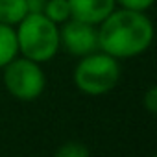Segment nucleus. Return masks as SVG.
Returning <instances> with one entry per match:
<instances>
[{"label":"nucleus","instance_id":"12","mask_svg":"<svg viewBox=\"0 0 157 157\" xmlns=\"http://www.w3.org/2000/svg\"><path fill=\"white\" fill-rule=\"evenodd\" d=\"M142 105H144V109L150 115H155L157 113V87H153V85L148 87V91L142 96Z\"/></svg>","mask_w":157,"mask_h":157},{"label":"nucleus","instance_id":"9","mask_svg":"<svg viewBox=\"0 0 157 157\" xmlns=\"http://www.w3.org/2000/svg\"><path fill=\"white\" fill-rule=\"evenodd\" d=\"M43 15L48 17L56 24H63L72 17L68 0H46V4L43 8Z\"/></svg>","mask_w":157,"mask_h":157},{"label":"nucleus","instance_id":"2","mask_svg":"<svg viewBox=\"0 0 157 157\" xmlns=\"http://www.w3.org/2000/svg\"><path fill=\"white\" fill-rule=\"evenodd\" d=\"M19 56L37 63L52 61L59 48V24L52 22L43 13H26L15 26Z\"/></svg>","mask_w":157,"mask_h":157},{"label":"nucleus","instance_id":"3","mask_svg":"<svg viewBox=\"0 0 157 157\" xmlns=\"http://www.w3.org/2000/svg\"><path fill=\"white\" fill-rule=\"evenodd\" d=\"M122 76L120 61L102 50L78 57L72 80L76 89L87 96H102L111 93Z\"/></svg>","mask_w":157,"mask_h":157},{"label":"nucleus","instance_id":"1","mask_svg":"<svg viewBox=\"0 0 157 157\" xmlns=\"http://www.w3.org/2000/svg\"><path fill=\"white\" fill-rule=\"evenodd\" d=\"M98 50L122 59L142 56L153 43V22L146 11L115 8L98 26Z\"/></svg>","mask_w":157,"mask_h":157},{"label":"nucleus","instance_id":"8","mask_svg":"<svg viewBox=\"0 0 157 157\" xmlns=\"http://www.w3.org/2000/svg\"><path fill=\"white\" fill-rule=\"evenodd\" d=\"M28 13L26 0H0V22L17 26Z\"/></svg>","mask_w":157,"mask_h":157},{"label":"nucleus","instance_id":"13","mask_svg":"<svg viewBox=\"0 0 157 157\" xmlns=\"http://www.w3.org/2000/svg\"><path fill=\"white\" fill-rule=\"evenodd\" d=\"M44 4H46V0H26L28 13H43Z\"/></svg>","mask_w":157,"mask_h":157},{"label":"nucleus","instance_id":"10","mask_svg":"<svg viewBox=\"0 0 157 157\" xmlns=\"http://www.w3.org/2000/svg\"><path fill=\"white\" fill-rule=\"evenodd\" d=\"M57 157H89V148L83 142L78 140H67L56 150Z\"/></svg>","mask_w":157,"mask_h":157},{"label":"nucleus","instance_id":"11","mask_svg":"<svg viewBox=\"0 0 157 157\" xmlns=\"http://www.w3.org/2000/svg\"><path fill=\"white\" fill-rule=\"evenodd\" d=\"M117 6L126 8V10H135V11H148L155 0H115Z\"/></svg>","mask_w":157,"mask_h":157},{"label":"nucleus","instance_id":"5","mask_svg":"<svg viewBox=\"0 0 157 157\" xmlns=\"http://www.w3.org/2000/svg\"><path fill=\"white\" fill-rule=\"evenodd\" d=\"M59 48L74 57H83L98 50V28L94 24L68 19L59 24Z\"/></svg>","mask_w":157,"mask_h":157},{"label":"nucleus","instance_id":"4","mask_svg":"<svg viewBox=\"0 0 157 157\" xmlns=\"http://www.w3.org/2000/svg\"><path fill=\"white\" fill-rule=\"evenodd\" d=\"M0 82L15 100L33 102L46 89V74L41 63L17 56L0 68Z\"/></svg>","mask_w":157,"mask_h":157},{"label":"nucleus","instance_id":"7","mask_svg":"<svg viewBox=\"0 0 157 157\" xmlns=\"http://www.w3.org/2000/svg\"><path fill=\"white\" fill-rule=\"evenodd\" d=\"M17 56H19V44H17L15 26L0 22V68L6 67Z\"/></svg>","mask_w":157,"mask_h":157},{"label":"nucleus","instance_id":"6","mask_svg":"<svg viewBox=\"0 0 157 157\" xmlns=\"http://www.w3.org/2000/svg\"><path fill=\"white\" fill-rule=\"evenodd\" d=\"M72 19L98 26L115 8V0H68Z\"/></svg>","mask_w":157,"mask_h":157}]
</instances>
